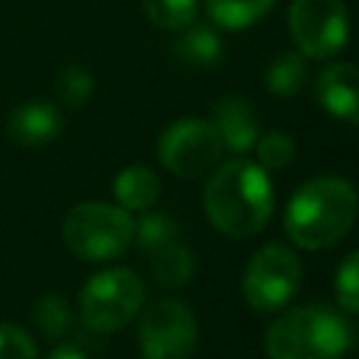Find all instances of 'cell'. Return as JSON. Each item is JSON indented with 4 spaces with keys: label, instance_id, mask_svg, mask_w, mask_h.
<instances>
[{
    "label": "cell",
    "instance_id": "obj_1",
    "mask_svg": "<svg viewBox=\"0 0 359 359\" xmlns=\"http://www.w3.org/2000/svg\"><path fill=\"white\" fill-rule=\"evenodd\" d=\"M359 213L356 188L337 174L306 180L286 202L283 233L300 250H328L348 236Z\"/></svg>",
    "mask_w": 359,
    "mask_h": 359
},
{
    "label": "cell",
    "instance_id": "obj_2",
    "mask_svg": "<svg viewBox=\"0 0 359 359\" xmlns=\"http://www.w3.org/2000/svg\"><path fill=\"white\" fill-rule=\"evenodd\" d=\"M272 182L258 163L236 157L219 165L202 191L208 222L230 236L250 238L261 233L272 216Z\"/></svg>",
    "mask_w": 359,
    "mask_h": 359
},
{
    "label": "cell",
    "instance_id": "obj_3",
    "mask_svg": "<svg viewBox=\"0 0 359 359\" xmlns=\"http://www.w3.org/2000/svg\"><path fill=\"white\" fill-rule=\"evenodd\" d=\"M351 348L348 323L328 306H297L264 331L266 359H342Z\"/></svg>",
    "mask_w": 359,
    "mask_h": 359
},
{
    "label": "cell",
    "instance_id": "obj_4",
    "mask_svg": "<svg viewBox=\"0 0 359 359\" xmlns=\"http://www.w3.org/2000/svg\"><path fill=\"white\" fill-rule=\"evenodd\" d=\"M135 236L126 208L109 202H79L62 219L65 247L84 261H109L121 255Z\"/></svg>",
    "mask_w": 359,
    "mask_h": 359
},
{
    "label": "cell",
    "instance_id": "obj_5",
    "mask_svg": "<svg viewBox=\"0 0 359 359\" xmlns=\"http://www.w3.org/2000/svg\"><path fill=\"white\" fill-rule=\"evenodd\" d=\"M146 300V283L137 272L126 266H112L95 272L79 297L81 323L95 334L121 331L140 311Z\"/></svg>",
    "mask_w": 359,
    "mask_h": 359
},
{
    "label": "cell",
    "instance_id": "obj_6",
    "mask_svg": "<svg viewBox=\"0 0 359 359\" xmlns=\"http://www.w3.org/2000/svg\"><path fill=\"white\" fill-rule=\"evenodd\" d=\"M300 289V258L292 247L278 241L258 247L244 272H241V294L255 311H278L283 309Z\"/></svg>",
    "mask_w": 359,
    "mask_h": 359
},
{
    "label": "cell",
    "instance_id": "obj_7",
    "mask_svg": "<svg viewBox=\"0 0 359 359\" xmlns=\"http://www.w3.org/2000/svg\"><path fill=\"white\" fill-rule=\"evenodd\" d=\"M286 25L297 53L306 59L337 56L351 31L345 0H292Z\"/></svg>",
    "mask_w": 359,
    "mask_h": 359
},
{
    "label": "cell",
    "instance_id": "obj_8",
    "mask_svg": "<svg viewBox=\"0 0 359 359\" xmlns=\"http://www.w3.org/2000/svg\"><path fill=\"white\" fill-rule=\"evenodd\" d=\"M199 342V325L188 303L157 300L137 323V345L143 359H191Z\"/></svg>",
    "mask_w": 359,
    "mask_h": 359
},
{
    "label": "cell",
    "instance_id": "obj_9",
    "mask_svg": "<svg viewBox=\"0 0 359 359\" xmlns=\"http://www.w3.org/2000/svg\"><path fill=\"white\" fill-rule=\"evenodd\" d=\"M222 151L219 132L202 118H180L157 137V160L177 177H202L219 163Z\"/></svg>",
    "mask_w": 359,
    "mask_h": 359
},
{
    "label": "cell",
    "instance_id": "obj_10",
    "mask_svg": "<svg viewBox=\"0 0 359 359\" xmlns=\"http://www.w3.org/2000/svg\"><path fill=\"white\" fill-rule=\"evenodd\" d=\"M314 95L331 118L359 126V65H325L314 79Z\"/></svg>",
    "mask_w": 359,
    "mask_h": 359
},
{
    "label": "cell",
    "instance_id": "obj_11",
    "mask_svg": "<svg viewBox=\"0 0 359 359\" xmlns=\"http://www.w3.org/2000/svg\"><path fill=\"white\" fill-rule=\"evenodd\" d=\"M62 123L65 121H62V112L56 104H50L45 98H34V101H22L20 107L11 109V115L6 121V132L17 146L42 149L59 137Z\"/></svg>",
    "mask_w": 359,
    "mask_h": 359
},
{
    "label": "cell",
    "instance_id": "obj_12",
    "mask_svg": "<svg viewBox=\"0 0 359 359\" xmlns=\"http://www.w3.org/2000/svg\"><path fill=\"white\" fill-rule=\"evenodd\" d=\"M210 123L222 137V146L233 154H244L258 140V118L247 98L241 95H222L210 109Z\"/></svg>",
    "mask_w": 359,
    "mask_h": 359
},
{
    "label": "cell",
    "instance_id": "obj_13",
    "mask_svg": "<svg viewBox=\"0 0 359 359\" xmlns=\"http://www.w3.org/2000/svg\"><path fill=\"white\" fill-rule=\"evenodd\" d=\"M174 59L191 70H208L216 67L224 56V42L219 36L216 28L202 25V22H191L185 28H180V36L171 45Z\"/></svg>",
    "mask_w": 359,
    "mask_h": 359
},
{
    "label": "cell",
    "instance_id": "obj_14",
    "mask_svg": "<svg viewBox=\"0 0 359 359\" xmlns=\"http://www.w3.org/2000/svg\"><path fill=\"white\" fill-rule=\"evenodd\" d=\"M160 180L149 165H126L112 182L115 202L126 210H149L160 199Z\"/></svg>",
    "mask_w": 359,
    "mask_h": 359
},
{
    "label": "cell",
    "instance_id": "obj_15",
    "mask_svg": "<svg viewBox=\"0 0 359 359\" xmlns=\"http://www.w3.org/2000/svg\"><path fill=\"white\" fill-rule=\"evenodd\" d=\"M149 264H151L154 280L163 289H180V286H185L194 278V269H196V258H194V252L182 241H174V244L160 247L157 252L149 255Z\"/></svg>",
    "mask_w": 359,
    "mask_h": 359
},
{
    "label": "cell",
    "instance_id": "obj_16",
    "mask_svg": "<svg viewBox=\"0 0 359 359\" xmlns=\"http://www.w3.org/2000/svg\"><path fill=\"white\" fill-rule=\"evenodd\" d=\"M306 79H309V65H306V56L297 50L278 53L264 70V87L280 98L297 95L303 90Z\"/></svg>",
    "mask_w": 359,
    "mask_h": 359
},
{
    "label": "cell",
    "instance_id": "obj_17",
    "mask_svg": "<svg viewBox=\"0 0 359 359\" xmlns=\"http://www.w3.org/2000/svg\"><path fill=\"white\" fill-rule=\"evenodd\" d=\"M272 6L275 0H205L208 17L219 28H230V31L255 25L261 17L272 11Z\"/></svg>",
    "mask_w": 359,
    "mask_h": 359
},
{
    "label": "cell",
    "instance_id": "obj_18",
    "mask_svg": "<svg viewBox=\"0 0 359 359\" xmlns=\"http://www.w3.org/2000/svg\"><path fill=\"white\" fill-rule=\"evenodd\" d=\"M143 14L163 31H180L196 20L199 0H140Z\"/></svg>",
    "mask_w": 359,
    "mask_h": 359
},
{
    "label": "cell",
    "instance_id": "obj_19",
    "mask_svg": "<svg viewBox=\"0 0 359 359\" xmlns=\"http://www.w3.org/2000/svg\"><path fill=\"white\" fill-rule=\"evenodd\" d=\"M132 238L137 241V247L146 255H151L160 247L180 241V224L168 213H143L140 222H135V236Z\"/></svg>",
    "mask_w": 359,
    "mask_h": 359
},
{
    "label": "cell",
    "instance_id": "obj_20",
    "mask_svg": "<svg viewBox=\"0 0 359 359\" xmlns=\"http://www.w3.org/2000/svg\"><path fill=\"white\" fill-rule=\"evenodd\" d=\"M31 317H34V323H36V328H39V334H42L45 339H62V337H67L70 323H73L65 297L56 294V292L42 294V297L34 303V314H31Z\"/></svg>",
    "mask_w": 359,
    "mask_h": 359
},
{
    "label": "cell",
    "instance_id": "obj_21",
    "mask_svg": "<svg viewBox=\"0 0 359 359\" xmlns=\"http://www.w3.org/2000/svg\"><path fill=\"white\" fill-rule=\"evenodd\" d=\"M252 149H255L258 165L264 171H280L294 160V140L283 129H269V132L258 135Z\"/></svg>",
    "mask_w": 359,
    "mask_h": 359
},
{
    "label": "cell",
    "instance_id": "obj_22",
    "mask_svg": "<svg viewBox=\"0 0 359 359\" xmlns=\"http://www.w3.org/2000/svg\"><path fill=\"white\" fill-rule=\"evenodd\" d=\"M53 87H56V95H59V101L65 107H84L90 101L93 90H95V79H93V73L87 67L67 65V67L59 70Z\"/></svg>",
    "mask_w": 359,
    "mask_h": 359
},
{
    "label": "cell",
    "instance_id": "obj_23",
    "mask_svg": "<svg viewBox=\"0 0 359 359\" xmlns=\"http://www.w3.org/2000/svg\"><path fill=\"white\" fill-rule=\"evenodd\" d=\"M334 294L339 309L359 317V250L348 252L334 272Z\"/></svg>",
    "mask_w": 359,
    "mask_h": 359
},
{
    "label": "cell",
    "instance_id": "obj_24",
    "mask_svg": "<svg viewBox=\"0 0 359 359\" xmlns=\"http://www.w3.org/2000/svg\"><path fill=\"white\" fill-rule=\"evenodd\" d=\"M0 359H39L34 337L11 323H0Z\"/></svg>",
    "mask_w": 359,
    "mask_h": 359
},
{
    "label": "cell",
    "instance_id": "obj_25",
    "mask_svg": "<svg viewBox=\"0 0 359 359\" xmlns=\"http://www.w3.org/2000/svg\"><path fill=\"white\" fill-rule=\"evenodd\" d=\"M48 359H90L84 351H79L76 345H56L50 353H48Z\"/></svg>",
    "mask_w": 359,
    "mask_h": 359
}]
</instances>
